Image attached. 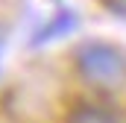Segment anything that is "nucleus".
<instances>
[{
	"mask_svg": "<svg viewBox=\"0 0 126 123\" xmlns=\"http://www.w3.org/2000/svg\"><path fill=\"white\" fill-rule=\"evenodd\" d=\"M79 27V18H76V12L73 9H62V12H56L41 30L32 35V47H41V44H53V41H59V38H67V35H73Z\"/></svg>",
	"mask_w": 126,
	"mask_h": 123,
	"instance_id": "2",
	"label": "nucleus"
},
{
	"mask_svg": "<svg viewBox=\"0 0 126 123\" xmlns=\"http://www.w3.org/2000/svg\"><path fill=\"white\" fill-rule=\"evenodd\" d=\"M73 64L85 82L97 88H120L126 82V50L109 41H82L73 53Z\"/></svg>",
	"mask_w": 126,
	"mask_h": 123,
	"instance_id": "1",
	"label": "nucleus"
},
{
	"mask_svg": "<svg viewBox=\"0 0 126 123\" xmlns=\"http://www.w3.org/2000/svg\"><path fill=\"white\" fill-rule=\"evenodd\" d=\"M67 123H123V114L100 103H76L67 111Z\"/></svg>",
	"mask_w": 126,
	"mask_h": 123,
	"instance_id": "3",
	"label": "nucleus"
},
{
	"mask_svg": "<svg viewBox=\"0 0 126 123\" xmlns=\"http://www.w3.org/2000/svg\"><path fill=\"white\" fill-rule=\"evenodd\" d=\"M100 3H103V9H106L109 15L126 21V0H100Z\"/></svg>",
	"mask_w": 126,
	"mask_h": 123,
	"instance_id": "4",
	"label": "nucleus"
}]
</instances>
